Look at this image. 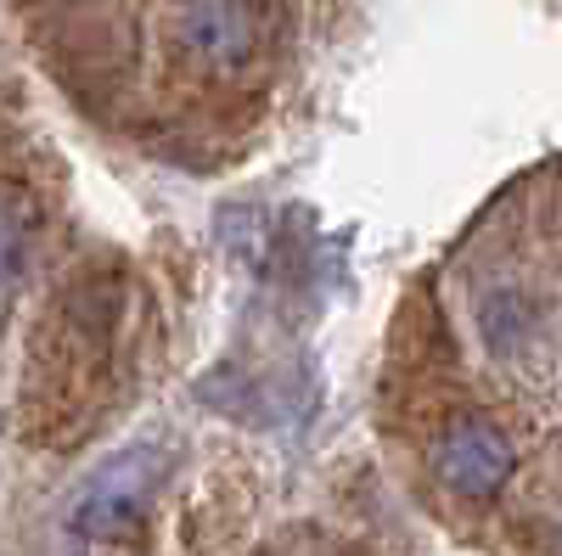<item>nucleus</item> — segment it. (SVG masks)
Listing matches in <instances>:
<instances>
[{
  "label": "nucleus",
  "instance_id": "obj_1",
  "mask_svg": "<svg viewBox=\"0 0 562 556\" xmlns=\"http://www.w3.org/2000/svg\"><path fill=\"white\" fill-rule=\"evenodd\" d=\"M164 467H169V455H164L158 444H135V450L113 455L108 467L85 484L68 529H74V534H97V540L124 534V529L140 518V506H147V495H153V484L164 478Z\"/></svg>",
  "mask_w": 562,
  "mask_h": 556
},
{
  "label": "nucleus",
  "instance_id": "obj_3",
  "mask_svg": "<svg viewBox=\"0 0 562 556\" xmlns=\"http://www.w3.org/2000/svg\"><path fill=\"white\" fill-rule=\"evenodd\" d=\"M512 467H518V455H512V444H506L490 422H461V428H450L445 444H439V478H445L456 495L484 500V495H495V489L512 478Z\"/></svg>",
  "mask_w": 562,
  "mask_h": 556
},
{
  "label": "nucleus",
  "instance_id": "obj_2",
  "mask_svg": "<svg viewBox=\"0 0 562 556\" xmlns=\"http://www.w3.org/2000/svg\"><path fill=\"white\" fill-rule=\"evenodd\" d=\"M180 39L209 68H243L259 52V18L248 0H180Z\"/></svg>",
  "mask_w": 562,
  "mask_h": 556
},
{
  "label": "nucleus",
  "instance_id": "obj_4",
  "mask_svg": "<svg viewBox=\"0 0 562 556\" xmlns=\"http://www.w3.org/2000/svg\"><path fill=\"white\" fill-rule=\"evenodd\" d=\"M23 242H29V197L7 192V298H18L23 282Z\"/></svg>",
  "mask_w": 562,
  "mask_h": 556
}]
</instances>
